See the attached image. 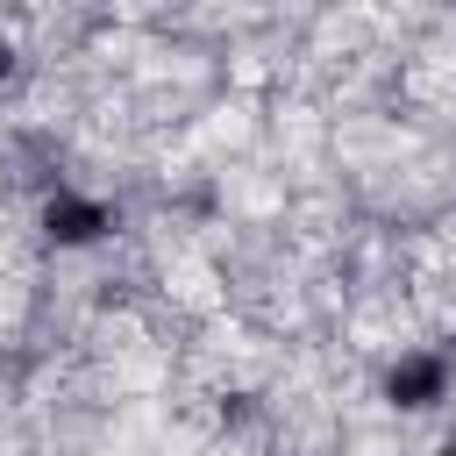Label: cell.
<instances>
[{"label":"cell","mask_w":456,"mask_h":456,"mask_svg":"<svg viewBox=\"0 0 456 456\" xmlns=\"http://www.w3.org/2000/svg\"><path fill=\"white\" fill-rule=\"evenodd\" d=\"M442 392H449V363L435 349H413V356H399L385 370V399L399 413H428V406H442Z\"/></svg>","instance_id":"obj_1"},{"label":"cell","mask_w":456,"mask_h":456,"mask_svg":"<svg viewBox=\"0 0 456 456\" xmlns=\"http://www.w3.org/2000/svg\"><path fill=\"white\" fill-rule=\"evenodd\" d=\"M114 228V214L100 207V200H86V192H50L43 200V235L57 242V249H86V242H100Z\"/></svg>","instance_id":"obj_2"},{"label":"cell","mask_w":456,"mask_h":456,"mask_svg":"<svg viewBox=\"0 0 456 456\" xmlns=\"http://www.w3.org/2000/svg\"><path fill=\"white\" fill-rule=\"evenodd\" d=\"M7 71H14V50H7V43H0V86H7Z\"/></svg>","instance_id":"obj_3"}]
</instances>
